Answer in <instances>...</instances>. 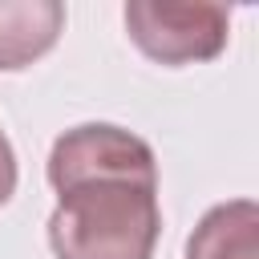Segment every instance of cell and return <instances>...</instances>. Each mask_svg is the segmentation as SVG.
Returning a JSON list of instances; mask_svg holds the SVG:
<instances>
[{
	"instance_id": "cell-2",
	"label": "cell",
	"mask_w": 259,
	"mask_h": 259,
	"mask_svg": "<svg viewBox=\"0 0 259 259\" xmlns=\"http://www.w3.org/2000/svg\"><path fill=\"white\" fill-rule=\"evenodd\" d=\"M130 40L158 65H198L227 49L231 12L223 4H158L130 0L125 4Z\"/></svg>"
},
{
	"instance_id": "cell-3",
	"label": "cell",
	"mask_w": 259,
	"mask_h": 259,
	"mask_svg": "<svg viewBox=\"0 0 259 259\" xmlns=\"http://www.w3.org/2000/svg\"><path fill=\"white\" fill-rule=\"evenodd\" d=\"M65 28V8L53 0H0V73L45 57Z\"/></svg>"
},
{
	"instance_id": "cell-4",
	"label": "cell",
	"mask_w": 259,
	"mask_h": 259,
	"mask_svg": "<svg viewBox=\"0 0 259 259\" xmlns=\"http://www.w3.org/2000/svg\"><path fill=\"white\" fill-rule=\"evenodd\" d=\"M186 259H259V210L251 198L210 206L186 239Z\"/></svg>"
},
{
	"instance_id": "cell-1",
	"label": "cell",
	"mask_w": 259,
	"mask_h": 259,
	"mask_svg": "<svg viewBox=\"0 0 259 259\" xmlns=\"http://www.w3.org/2000/svg\"><path fill=\"white\" fill-rule=\"evenodd\" d=\"M49 247L57 259H154L162 235L154 150L109 121L65 130L49 150Z\"/></svg>"
},
{
	"instance_id": "cell-5",
	"label": "cell",
	"mask_w": 259,
	"mask_h": 259,
	"mask_svg": "<svg viewBox=\"0 0 259 259\" xmlns=\"http://www.w3.org/2000/svg\"><path fill=\"white\" fill-rule=\"evenodd\" d=\"M12 190H16V154H12V142L0 130V206L12 198Z\"/></svg>"
}]
</instances>
